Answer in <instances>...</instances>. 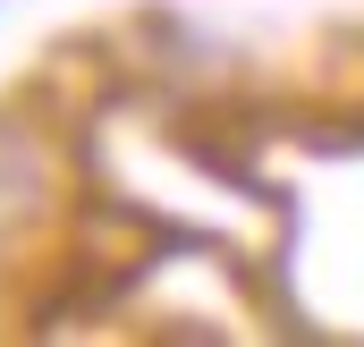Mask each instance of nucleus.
Wrapping results in <instances>:
<instances>
[{"instance_id":"nucleus-1","label":"nucleus","mask_w":364,"mask_h":347,"mask_svg":"<svg viewBox=\"0 0 364 347\" xmlns=\"http://www.w3.org/2000/svg\"><path fill=\"white\" fill-rule=\"evenodd\" d=\"M51 212H60V161H51V144L34 127L0 119V246L34 237Z\"/></svg>"}]
</instances>
